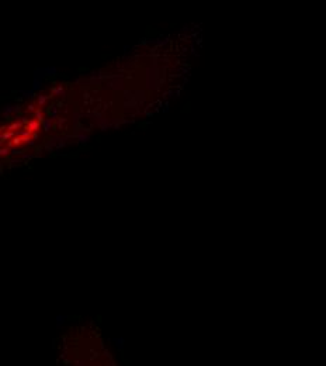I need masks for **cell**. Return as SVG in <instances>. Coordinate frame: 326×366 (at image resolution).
I'll use <instances>...</instances> for the list:
<instances>
[{
	"label": "cell",
	"mask_w": 326,
	"mask_h": 366,
	"mask_svg": "<svg viewBox=\"0 0 326 366\" xmlns=\"http://www.w3.org/2000/svg\"><path fill=\"white\" fill-rule=\"evenodd\" d=\"M39 125H41V123L38 120H30L28 124H27V130L31 131V133H35V131L39 130Z\"/></svg>",
	"instance_id": "obj_1"
},
{
	"label": "cell",
	"mask_w": 326,
	"mask_h": 366,
	"mask_svg": "<svg viewBox=\"0 0 326 366\" xmlns=\"http://www.w3.org/2000/svg\"><path fill=\"white\" fill-rule=\"evenodd\" d=\"M52 123H53V120H52V118H44L42 125H44V130H45V131H49V130H51Z\"/></svg>",
	"instance_id": "obj_2"
},
{
	"label": "cell",
	"mask_w": 326,
	"mask_h": 366,
	"mask_svg": "<svg viewBox=\"0 0 326 366\" xmlns=\"http://www.w3.org/2000/svg\"><path fill=\"white\" fill-rule=\"evenodd\" d=\"M14 135H17L16 131H7V133H4V134H1V135H0V139H1V141H4V139H9V138H11V137H14Z\"/></svg>",
	"instance_id": "obj_3"
},
{
	"label": "cell",
	"mask_w": 326,
	"mask_h": 366,
	"mask_svg": "<svg viewBox=\"0 0 326 366\" xmlns=\"http://www.w3.org/2000/svg\"><path fill=\"white\" fill-rule=\"evenodd\" d=\"M63 86L61 84V86H58V87H55V89H52V95H55V96H58V95H61V96H63Z\"/></svg>",
	"instance_id": "obj_4"
},
{
	"label": "cell",
	"mask_w": 326,
	"mask_h": 366,
	"mask_svg": "<svg viewBox=\"0 0 326 366\" xmlns=\"http://www.w3.org/2000/svg\"><path fill=\"white\" fill-rule=\"evenodd\" d=\"M35 118L39 121V123H42L44 121V114H42V109H38V110H35Z\"/></svg>",
	"instance_id": "obj_5"
},
{
	"label": "cell",
	"mask_w": 326,
	"mask_h": 366,
	"mask_svg": "<svg viewBox=\"0 0 326 366\" xmlns=\"http://www.w3.org/2000/svg\"><path fill=\"white\" fill-rule=\"evenodd\" d=\"M47 100H48V96H39V97H38V104H39V106H44V104L47 103Z\"/></svg>",
	"instance_id": "obj_6"
},
{
	"label": "cell",
	"mask_w": 326,
	"mask_h": 366,
	"mask_svg": "<svg viewBox=\"0 0 326 366\" xmlns=\"http://www.w3.org/2000/svg\"><path fill=\"white\" fill-rule=\"evenodd\" d=\"M21 123H14V124H11V125H9V130L10 131H13V130H16V128H21Z\"/></svg>",
	"instance_id": "obj_7"
},
{
	"label": "cell",
	"mask_w": 326,
	"mask_h": 366,
	"mask_svg": "<svg viewBox=\"0 0 326 366\" xmlns=\"http://www.w3.org/2000/svg\"><path fill=\"white\" fill-rule=\"evenodd\" d=\"M7 154H9V147H7V148L0 149V155H7Z\"/></svg>",
	"instance_id": "obj_8"
},
{
	"label": "cell",
	"mask_w": 326,
	"mask_h": 366,
	"mask_svg": "<svg viewBox=\"0 0 326 366\" xmlns=\"http://www.w3.org/2000/svg\"><path fill=\"white\" fill-rule=\"evenodd\" d=\"M47 72H49V75H53L55 72H56V69L55 68H48V69H45Z\"/></svg>",
	"instance_id": "obj_9"
},
{
	"label": "cell",
	"mask_w": 326,
	"mask_h": 366,
	"mask_svg": "<svg viewBox=\"0 0 326 366\" xmlns=\"http://www.w3.org/2000/svg\"><path fill=\"white\" fill-rule=\"evenodd\" d=\"M38 87H39V80H35V82H34V86H33V89H34V90H37V89H38Z\"/></svg>",
	"instance_id": "obj_10"
},
{
	"label": "cell",
	"mask_w": 326,
	"mask_h": 366,
	"mask_svg": "<svg viewBox=\"0 0 326 366\" xmlns=\"http://www.w3.org/2000/svg\"><path fill=\"white\" fill-rule=\"evenodd\" d=\"M63 121H65V118H59L58 120V125H59V128L62 127V124H63Z\"/></svg>",
	"instance_id": "obj_11"
},
{
	"label": "cell",
	"mask_w": 326,
	"mask_h": 366,
	"mask_svg": "<svg viewBox=\"0 0 326 366\" xmlns=\"http://www.w3.org/2000/svg\"><path fill=\"white\" fill-rule=\"evenodd\" d=\"M28 110H30V111H33V110H34V106H33V104H30V106H28Z\"/></svg>",
	"instance_id": "obj_12"
}]
</instances>
